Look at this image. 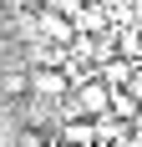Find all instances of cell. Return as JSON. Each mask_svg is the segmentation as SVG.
Wrapping results in <instances>:
<instances>
[{
  "instance_id": "obj_1",
  "label": "cell",
  "mask_w": 142,
  "mask_h": 147,
  "mask_svg": "<svg viewBox=\"0 0 142 147\" xmlns=\"http://www.w3.org/2000/svg\"><path fill=\"white\" fill-rule=\"evenodd\" d=\"M56 142L61 147H97V117H61Z\"/></svg>"
},
{
  "instance_id": "obj_2",
  "label": "cell",
  "mask_w": 142,
  "mask_h": 147,
  "mask_svg": "<svg viewBox=\"0 0 142 147\" xmlns=\"http://www.w3.org/2000/svg\"><path fill=\"white\" fill-rule=\"evenodd\" d=\"M0 96H5L10 107L30 96V66H26V61H15V66H0Z\"/></svg>"
},
{
  "instance_id": "obj_3",
  "label": "cell",
  "mask_w": 142,
  "mask_h": 147,
  "mask_svg": "<svg viewBox=\"0 0 142 147\" xmlns=\"http://www.w3.org/2000/svg\"><path fill=\"white\" fill-rule=\"evenodd\" d=\"M97 76L107 81V86H132V81H137V61L132 56H107Z\"/></svg>"
},
{
  "instance_id": "obj_4",
  "label": "cell",
  "mask_w": 142,
  "mask_h": 147,
  "mask_svg": "<svg viewBox=\"0 0 142 147\" xmlns=\"http://www.w3.org/2000/svg\"><path fill=\"white\" fill-rule=\"evenodd\" d=\"M71 20H76V36H101V30H107V10H101V5H81Z\"/></svg>"
},
{
  "instance_id": "obj_5",
  "label": "cell",
  "mask_w": 142,
  "mask_h": 147,
  "mask_svg": "<svg viewBox=\"0 0 142 147\" xmlns=\"http://www.w3.org/2000/svg\"><path fill=\"white\" fill-rule=\"evenodd\" d=\"M51 137L41 132V127H20V137H15V147H46Z\"/></svg>"
},
{
  "instance_id": "obj_6",
  "label": "cell",
  "mask_w": 142,
  "mask_h": 147,
  "mask_svg": "<svg viewBox=\"0 0 142 147\" xmlns=\"http://www.w3.org/2000/svg\"><path fill=\"white\" fill-rule=\"evenodd\" d=\"M46 147H61V142H56V137H51V142H46Z\"/></svg>"
}]
</instances>
